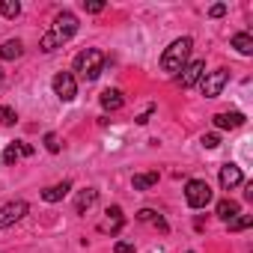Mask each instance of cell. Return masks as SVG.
<instances>
[{
  "label": "cell",
  "instance_id": "1",
  "mask_svg": "<svg viewBox=\"0 0 253 253\" xmlns=\"http://www.w3.org/2000/svg\"><path fill=\"white\" fill-rule=\"evenodd\" d=\"M75 33H78V18H75L72 12H60V15L54 18V27L42 36L39 48H42L45 54H54V51H57V48H63Z\"/></svg>",
  "mask_w": 253,
  "mask_h": 253
},
{
  "label": "cell",
  "instance_id": "2",
  "mask_svg": "<svg viewBox=\"0 0 253 253\" xmlns=\"http://www.w3.org/2000/svg\"><path fill=\"white\" fill-rule=\"evenodd\" d=\"M191 48H194V39H191V36H182V39L170 42V48L161 54V72L179 75V72L188 66V60H191Z\"/></svg>",
  "mask_w": 253,
  "mask_h": 253
},
{
  "label": "cell",
  "instance_id": "3",
  "mask_svg": "<svg viewBox=\"0 0 253 253\" xmlns=\"http://www.w3.org/2000/svg\"><path fill=\"white\" fill-rule=\"evenodd\" d=\"M75 72L84 78V81H95L98 75H101V69H104V54L98 51V48H84L78 57H75Z\"/></svg>",
  "mask_w": 253,
  "mask_h": 253
},
{
  "label": "cell",
  "instance_id": "4",
  "mask_svg": "<svg viewBox=\"0 0 253 253\" xmlns=\"http://www.w3.org/2000/svg\"><path fill=\"white\" fill-rule=\"evenodd\" d=\"M185 200H188L191 209H206V206L211 203V188H209V182L191 179V182L185 185Z\"/></svg>",
  "mask_w": 253,
  "mask_h": 253
},
{
  "label": "cell",
  "instance_id": "5",
  "mask_svg": "<svg viewBox=\"0 0 253 253\" xmlns=\"http://www.w3.org/2000/svg\"><path fill=\"white\" fill-rule=\"evenodd\" d=\"M226 84H229V72H226V69H214V72H206V75L200 78V89H203L206 98L220 95Z\"/></svg>",
  "mask_w": 253,
  "mask_h": 253
},
{
  "label": "cell",
  "instance_id": "6",
  "mask_svg": "<svg viewBox=\"0 0 253 253\" xmlns=\"http://www.w3.org/2000/svg\"><path fill=\"white\" fill-rule=\"evenodd\" d=\"M51 86H54V92H57L60 101H72L78 95V84H75V75L72 72H57L54 81H51Z\"/></svg>",
  "mask_w": 253,
  "mask_h": 253
},
{
  "label": "cell",
  "instance_id": "7",
  "mask_svg": "<svg viewBox=\"0 0 253 253\" xmlns=\"http://www.w3.org/2000/svg\"><path fill=\"white\" fill-rule=\"evenodd\" d=\"M24 214H27V203H24V200H12V203H6V206H0V229L18 223Z\"/></svg>",
  "mask_w": 253,
  "mask_h": 253
},
{
  "label": "cell",
  "instance_id": "8",
  "mask_svg": "<svg viewBox=\"0 0 253 253\" xmlns=\"http://www.w3.org/2000/svg\"><path fill=\"white\" fill-rule=\"evenodd\" d=\"M203 75H206V60H194V63H188V66L182 69V78H179L182 89H191L194 84H200Z\"/></svg>",
  "mask_w": 253,
  "mask_h": 253
},
{
  "label": "cell",
  "instance_id": "9",
  "mask_svg": "<svg viewBox=\"0 0 253 253\" xmlns=\"http://www.w3.org/2000/svg\"><path fill=\"white\" fill-rule=\"evenodd\" d=\"M238 185H244L241 167H238V164H223V167H220V188H223V191H232V188H238Z\"/></svg>",
  "mask_w": 253,
  "mask_h": 253
},
{
  "label": "cell",
  "instance_id": "10",
  "mask_svg": "<svg viewBox=\"0 0 253 253\" xmlns=\"http://www.w3.org/2000/svg\"><path fill=\"white\" fill-rule=\"evenodd\" d=\"M33 155V146L30 143H21V140H15V143H9L6 149H3V164H18L21 158H30Z\"/></svg>",
  "mask_w": 253,
  "mask_h": 253
},
{
  "label": "cell",
  "instance_id": "11",
  "mask_svg": "<svg viewBox=\"0 0 253 253\" xmlns=\"http://www.w3.org/2000/svg\"><path fill=\"white\" fill-rule=\"evenodd\" d=\"M214 128H238V125H244V113L232 110V113H214L211 116Z\"/></svg>",
  "mask_w": 253,
  "mask_h": 253
},
{
  "label": "cell",
  "instance_id": "12",
  "mask_svg": "<svg viewBox=\"0 0 253 253\" xmlns=\"http://www.w3.org/2000/svg\"><path fill=\"white\" fill-rule=\"evenodd\" d=\"M122 223H125V217H122V209H119V206H113V209H107V217H104V223H101L98 229L113 235V232H119V229H122Z\"/></svg>",
  "mask_w": 253,
  "mask_h": 253
},
{
  "label": "cell",
  "instance_id": "13",
  "mask_svg": "<svg viewBox=\"0 0 253 253\" xmlns=\"http://www.w3.org/2000/svg\"><path fill=\"white\" fill-rule=\"evenodd\" d=\"M95 200H98V191H95V188H84V191L78 194V200H75V211H78V214L89 211V209L95 206Z\"/></svg>",
  "mask_w": 253,
  "mask_h": 253
},
{
  "label": "cell",
  "instance_id": "14",
  "mask_svg": "<svg viewBox=\"0 0 253 253\" xmlns=\"http://www.w3.org/2000/svg\"><path fill=\"white\" fill-rule=\"evenodd\" d=\"M98 101H101V107H104V110H119V107L125 104V98H122V92H119V89H104V92L98 95Z\"/></svg>",
  "mask_w": 253,
  "mask_h": 253
},
{
  "label": "cell",
  "instance_id": "15",
  "mask_svg": "<svg viewBox=\"0 0 253 253\" xmlns=\"http://www.w3.org/2000/svg\"><path fill=\"white\" fill-rule=\"evenodd\" d=\"M72 191V182H60V185H51V188H45L42 191V200L45 203H60L66 194Z\"/></svg>",
  "mask_w": 253,
  "mask_h": 253
},
{
  "label": "cell",
  "instance_id": "16",
  "mask_svg": "<svg viewBox=\"0 0 253 253\" xmlns=\"http://www.w3.org/2000/svg\"><path fill=\"white\" fill-rule=\"evenodd\" d=\"M21 54H24V45L18 39H6L0 45V60H18Z\"/></svg>",
  "mask_w": 253,
  "mask_h": 253
},
{
  "label": "cell",
  "instance_id": "17",
  "mask_svg": "<svg viewBox=\"0 0 253 253\" xmlns=\"http://www.w3.org/2000/svg\"><path fill=\"white\" fill-rule=\"evenodd\" d=\"M232 48H235L238 54L250 57V54H253V36H250V33H235V36H232Z\"/></svg>",
  "mask_w": 253,
  "mask_h": 253
},
{
  "label": "cell",
  "instance_id": "18",
  "mask_svg": "<svg viewBox=\"0 0 253 253\" xmlns=\"http://www.w3.org/2000/svg\"><path fill=\"white\" fill-rule=\"evenodd\" d=\"M235 214H241V206H238L235 200H220V203H217V217H220V220H232Z\"/></svg>",
  "mask_w": 253,
  "mask_h": 253
},
{
  "label": "cell",
  "instance_id": "19",
  "mask_svg": "<svg viewBox=\"0 0 253 253\" xmlns=\"http://www.w3.org/2000/svg\"><path fill=\"white\" fill-rule=\"evenodd\" d=\"M131 185H134V191H149L158 185V173H137L131 179Z\"/></svg>",
  "mask_w": 253,
  "mask_h": 253
},
{
  "label": "cell",
  "instance_id": "20",
  "mask_svg": "<svg viewBox=\"0 0 253 253\" xmlns=\"http://www.w3.org/2000/svg\"><path fill=\"white\" fill-rule=\"evenodd\" d=\"M137 220H143V223H155L161 232H167V223H164V217H161L158 211H152V209H140V211H137Z\"/></svg>",
  "mask_w": 253,
  "mask_h": 253
},
{
  "label": "cell",
  "instance_id": "21",
  "mask_svg": "<svg viewBox=\"0 0 253 253\" xmlns=\"http://www.w3.org/2000/svg\"><path fill=\"white\" fill-rule=\"evenodd\" d=\"M0 15L3 18H18L21 15V3L18 0H0Z\"/></svg>",
  "mask_w": 253,
  "mask_h": 253
},
{
  "label": "cell",
  "instance_id": "22",
  "mask_svg": "<svg viewBox=\"0 0 253 253\" xmlns=\"http://www.w3.org/2000/svg\"><path fill=\"white\" fill-rule=\"evenodd\" d=\"M229 223V232H241V229H247L250 223H253V217L250 214H235L232 220H226Z\"/></svg>",
  "mask_w": 253,
  "mask_h": 253
},
{
  "label": "cell",
  "instance_id": "23",
  "mask_svg": "<svg viewBox=\"0 0 253 253\" xmlns=\"http://www.w3.org/2000/svg\"><path fill=\"white\" fill-rule=\"evenodd\" d=\"M15 119H18V113L12 110V107H0V125H15Z\"/></svg>",
  "mask_w": 253,
  "mask_h": 253
},
{
  "label": "cell",
  "instance_id": "24",
  "mask_svg": "<svg viewBox=\"0 0 253 253\" xmlns=\"http://www.w3.org/2000/svg\"><path fill=\"white\" fill-rule=\"evenodd\" d=\"M45 149H48V152H54V155L60 152V140H57V134H54V131H48V134H45Z\"/></svg>",
  "mask_w": 253,
  "mask_h": 253
},
{
  "label": "cell",
  "instance_id": "25",
  "mask_svg": "<svg viewBox=\"0 0 253 253\" xmlns=\"http://www.w3.org/2000/svg\"><path fill=\"white\" fill-rule=\"evenodd\" d=\"M84 9H86V12H92V15H98V12L104 9V3H101V0H89V3L84 0Z\"/></svg>",
  "mask_w": 253,
  "mask_h": 253
},
{
  "label": "cell",
  "instance_id": "26",
  "mask_svg": "<svg viewBox=\"0 0 253 253\" xmlns=\"http://www.w3.org/2000/svg\"><path fill=\"white\" fill-rule=\"evenodd\" d=\"M203 146L206 149H214V146H220V137L217 134H203Z\"/></svg>",
  "mask_w": 253,
  "mask_h": 253
},
{
  "label": "cell",
  "instance_id": "27",
  "mask_svg": "<svg viewBox=\"0 0 253 253\" xmlns=\"http://www.w3.org/2000/svg\"><path fill=\"white\" fill-rule=\"evenodd\" d=\"M113 253H134V244H128V241H116Z\"/></svg>",
  "mask_w": 253,
  "mask_h": 253
},
{
  "label": "cell",
  "instance_id": "28",
  "mask_svg": "<svg viewBox=\"0 0 253 253\" xmlns=\"http://www.w3.org/2000/svg\"><path fill=\"white\" fill-rule=\"evenodd\" d=\"M223 12H226V6H223V3H214V6L209 9V15H211V18H220Z\"/></svg>",
  "mask_w": 253,
  "mask_h": 253
},
{
  "label": "cell",
  "instance_id": "29",
  "mask_svg": "<svg viewBox=\"0 0 253 253\" xmlns=\"http://www.w3.org/2000/svg\"><path fill=\"white\" fill-rule=\"evenodd\" d=\"M152 110H155V107H149V110H146V113H140V116H137V122H140V125H146V122H149V119H152Z\"/></svg>",
  "mask_w": 253,
  "mask_h": 253
},
{
  "label": "cell",
  "instance_id": "30",
  "mask_svg": "<svg viewBox=\"0 0 253 253\" xmlns=\"http://www.w3.org/2000/svg\"><path fill=\"white\" fill-rule=\"evenodd\" d=\"M0 84H3V69H0Z\"/></svg>",
  "mask_w": 253,
  "mask_h": 253
}]
</instances>
